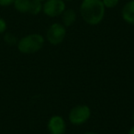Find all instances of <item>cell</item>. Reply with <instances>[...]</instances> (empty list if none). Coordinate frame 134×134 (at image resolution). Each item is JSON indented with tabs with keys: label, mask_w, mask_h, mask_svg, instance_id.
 Listing matches in <instances>:
<instances>
[{
	"label": "cell",
	"mask_w": 134,
	"mask_h": 134,
	"mask_svg": "<svg viewBox=\"0 0 134 134\" xmlns=\"http://www.w3.org/2000/svg\"><path fill=\"white\" fill-rule=\"evenodd\" d=\"M62 20L63 24L65 27H70L75 22L76 20V13L74 9H65L63 13L62 14Z\"/></svg>",
	"instance_id": "8"
},
{
	"label": "cell",
	"mask_w": 134,
	"mask_h": 134,
	"mask_svg": "<svg viewBox=\"0 0 134 134\" xmlns=\"http://www.w3.org/2000/svg\"><path fill=\"white\" fill-rule=\"evenodd\" d=\"M42 11V4L39 0H31L30 2V8L29 13L31 15H38Z\"/></svg>",
	"instance_id": "10"
},
{
	"label": "cell",
	"mask_w": 134,
	"mask_h": 134,
	"mask_svg": "<svg viewBox=\"0 0 134 134\" xmlns=\"http://www.w3.org/2000/svg\"><path fill=\"white\" fill-rule=\"evenodd\" d=\"M128 134H134V126H132L131 128H130V130H129Z\"/></svg>",
	"instance_id": "15"
},
{
	"label": "cell",
	"mask_w": 134,
	"mask_h": 134,
	"mask_svg": "<svg viewBox=\"0 0 134 134\" xmlns=\"http://www.w3.org/2000/svg\"><path fill=\"white\" fill-rule=\"evenodd\" d=\"M91 117V109L86 105L75 106L69 112V120L74 125H82Z\"/></svg>",
	"instance_id": "3"
},
{
	"label": "cell",
	"mask_w": 134,
	"mask_h": 134,
	"mask_svg": "<svg viewBox=\"0 0 134 134\" xmlns=\"http://www.w3.org/2000/svg\"><path fill=\"white\" fill-rule=\"evenodd\" d=\"M7 28H8V25H7L6 20L2 18H0V35L6 32Z\"/></svg>",
	"instance_id": "13"
},
{
	"label": "cell",
	"mask_w": 134,
	"mask_h": 134,
	"mask_svg": "<svg viewBox=\"0 0 134 134\" xmlns=\"http://www.w3.org/2000/svg\"><path fill=\"white\" fill-rule=\"evenodd\" d=\"M47 129L50 134H64L66 130V123L63 118L61 116H52L49 119Z\"/></svg>",
	"instance_id": "6"
},
{
	"label": "cell",
	"mask_w": 134,
	"mask_h": 134,
	"mask_svg": "<svg viewBox=\"0 0 134 134\" xmlns=\"http://www.w3.org/2000/svg\"><path fill=\"white\" fill-rule=\"evenodd\" d=\"M64 2H70V1H73V0H63Z\"/></svg>",
	"instance_id": "17"
},
{
	"label": "cell",
	"mask_w": 134,
	"mask_h": 134,
	"mask_svg": "<svg viewBox=\"0 0 134 134\" xmlns=\"http://www.w3.org/2000/svg\"><path fill=\"white\" fill-rule=\"evenodd\" d=\"M102 2L106 8H113L118 6L119 0H102Z\"/></svg>",
	"instance_id": "12"
},
{
	"label": "cell",
	"mask_w": 134,
	"mask_h": 134,
	"mask_svg": "<svg viewBox=\"0 0 134 134\" xmlns=\"http://www.w3.org/2000/svg\"><path fill=\"white\" fill-rule=\"evenodd\" d=\"M106 8L102 0H83L80 14L86 23L91 26L98 25L104 19Z\"/></svg>",
	"instance_id": "1"
},
{
	"label": "cell",
	"mask_w": 134,
	"mask_h": 134,
	"mask_svg": "<svg viewBox=\"0 0 134 134\" xmlns=\"http://www.w3.org/2000/svg\"><path fill=\"white\" fill-rule=\"evenodd\" d=\"M45 40L42 35L38 33L29 34L19 40L18 50L24 54H31L39 52L44 46Z\"/></svg>",
	"instance_id": "2"
},
{
	"label": "cell",
	"mask_w": 134,
	"mask_h": 134,
	"mask_svg": "<svg viewBox=\"0 0 134 134\" xmlns=\"http://www.w3.org/2000/svg\"><path fill=\"white\" fill-rule=\"evenodd\" d=\"M4 41L8 45H15L18 43L19 40L15 34L11 33V32H6L4 34Z\"/></svg>",
	"instance_id": "11"
},
{
	"label": "cell",
	"mask_w": 134,
	"mask_h": 134,
	"mask_svg": "<svg viewBox=\"0 0 134 134\" xmlns=\"http://www.w3.org/2000/svg\"><path fill=\"white\" fill-rule=\"evenodd\" d=\"M121 16L125 22L134 25V0H130L123 6Z\"/></svg>",
	"instance_id": "7"
},
{
	"label": "cell",
	"mask_w": 134,
	"mask_h": 134,
	"mask_svg": "<svg viewBox=\"0 0 134 134\" xmlns=\"http://www.w3.org/2000/svg\"><path fill=\"white\" fill-rule=\"evenodd\" d=\"M84 134H97V133H95V132H91V131H89V132H86V133H84Z\"/></svg>",
	"instance_id": "16"
},
{
	"label": "cell",
	"mask_w": 134,
	"mask_h": 134,
	"mask_svg": "<svg viewBox=\"0 0 134 134\" xmlns=\"http://www.w3.org/2000/svg\"><path fill=\"white\" fill-rule=\"evenodd\" d=\"M132 119H133V121H134V110H133V113H132Z\"/></svg>",
	"instance_id": "18"
},
{
	"label": "cell",
	"mask_w": 134,
	"mask_h": 134,
	"mask_svg": "<svg viewBox=\"0 0 134 134\" xmlns=\"http://www.w3.org/2000/svg\"><path fill=\"white\" fill-rule=\"evenodd\" d=\"M66 36V29L62 23H53L48 28L46 32V39L52 45L62 43Z\"/></svg>",
	"instance_id": "4"
},
{
	"label": "cell",
	"mask_w": 134,
	"mask_h": 134,
	"mask_svg": "<svg viewBox=\"0 0 134 134\" xmlns=\"http://www.w3.org/2000/svg\"><path fill=\"white\" fill-rule=\"evenodd\" d=\"M15 0H0V6L1 7H9L14 4Z\"/></svg>",
	"instance_id": "14"
},
{
	"label": "cell",
	"mask_w": 134,
	"mask_h": 134,
	"mask_svg": "<svg viewBox=\"0 0 134 134\" xmlns=\"http://www.w3.org/2000/svg\"><path fill=\"white\" fill-rule=\"evenodd\" d=\"M30 2L31 0H15L13 5L17 11L20 13H29L30 8Z\"/></svg>",
	"instance_id": "9"
},
{
	"label": "cell",
	"mask_w": 134,
	"mask_h": 134,
	"mask_svg": "<svg viewBox=\"0 0 134 134\" xmlns=\"http://www.w3.org/2000/svg\"><path fill=\"white\" fill-rule=\"evenodd\" d=\"M39 1H41V2H42V1H45V0H39Z\"/></svg>",
	"instance_id": "19"
},
{
	"label": "cell",
	"mask_w": 134,
	"mask_h": 134,
	"mask_svg": "<svg viewBox=\"0 0 134 134\" xmlns=\"http://www.w3.org/2000/svg\"><path fill=\"white\" fill-rule=\"evenodd\" d=\"M65 10V2L63 0H45L42 5V11L50 18L61 16Z\"/></svg>",
	"instance_id": "5"
}]
</instances>
